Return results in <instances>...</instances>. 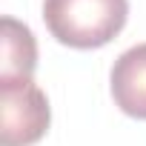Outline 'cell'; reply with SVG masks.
<instances>
[{"mask_svg":"<svg viewBox=\"0 0 146 146\" xmlns=\"http://www.w3.org/2000/svg\"><path fill=\"white\" fill-rule=\"evenodd\" d=\"M129 17V0H43L52 37L72 49H100L115 40Z\"/></svg>","mask_w":146,"mask_h":146,"instance_id":"cell-1","label":"cell"},{"mask_svg":"<svg viewBox=\"0 0 146 146\" xmlns=\"http://www.w3.org/2000/svg\"><path fill=\"white\" fill-rule=\"evenodd\" d=\"M52 123L46 92L35 80H0V143L32 146Z\"/></svg>","mask_w":146,"mask_h":146,"instance_id":"cell-2","label":"cell"},{"mask_svg":"<svg viewBox=\"0 0 146 146\" xmlns=\"http://www.w3.org/2000/svg\"><path fill=\"white\" fill-rule=\"evenodd\" d=\"M115 106L137 120H146V43L126 49L109 72Z\"/></svg>","mask_w":146,"mask_h":146,"instance_id":"cell-3","label":"cell"},{"mask_svg":"<svg viewBox=\"0 0 146 146\" xmlns=\"http://www.w3.org/2000/svg\"><path fill=\"white\" fill-rule=\"evenodd\" d=\"M0 80H32L37 69V40L32 29L15 17L0 20Z\"/></svg>","mask_w":146,"mask_h":146,"instance_id":"cell-4","label":"cell"}]
</instances>
